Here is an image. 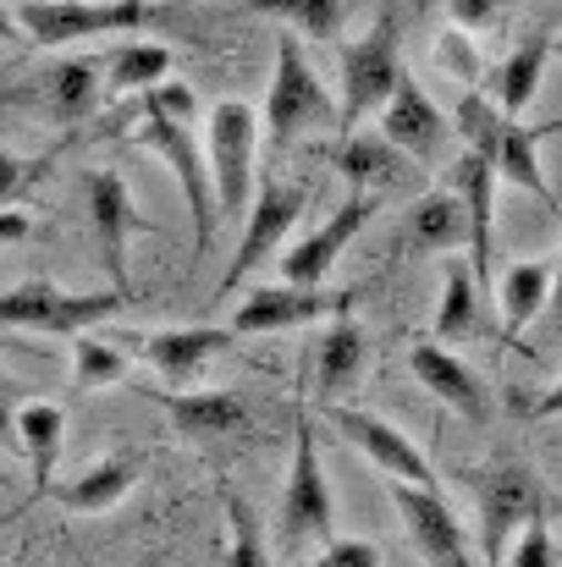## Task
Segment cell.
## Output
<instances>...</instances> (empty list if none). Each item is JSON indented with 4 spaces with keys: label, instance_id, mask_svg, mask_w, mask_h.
I'll use <instances>...</instances> for the list:
<instances>
[{
    "label": "cell",
    "instance_id": "obj_49",
    "mask_svg": "<svg viewBox=\"0 0 562 567\" xmlns=\"http://www.w3.org/2000/svg\"><path fill=\"white\" fill-rule=\"evenodd\" d=\"M558 55H562V33H558Z\"/></svg>",
    "mask_w": 562,
    "mask_h": 567
},
{
    "label": "cell",
    "instance_id": "obj_36",
    "mask_svg": "<svg viewBox=\"0 0 562 567\" xmlns=\"http://www.w3.org/2000/svg\"><path fill=\"white\" fill-rule=\"evenodd\" d=\"M139 111H144V116H177V122H193V89H187V83H161V89L139 94Z\"/></svg>",
    "mask_w": 562,
    "mask_h": 567
},
{
    "label": "cell",
    "instance_id": "obj_24",
    "mask_svg": "<svg viewBox=\"0 0 562 567\" xmlns=\"http://www.w3.org/2000/svg\"><path fill=\"white\" fill-rule=\"evenodd\" d=\"M546 292H552V270L541 259H524V265H508L502 270L497 298H502V315H508V337H519L546 309Z\"/></svg>",
    "mask_w": 562,
    "mask_h": 567
},
{
    "label": "cell",
    "instance_id": "obj_15",
    "mask_svg": "<svg viewBox=\"0 0 562 567\" xmlns=\"http://www.w3.org/2000/svg\"><path fill=\"white\" fill-rule=\"evenodd\" d=\"M452 188H458V204L469 215V270H474V287L491 292L497 276H491V204H497V172L480 161V155H458L452 166Z\"/></svg>",
    "mask_w": 562,
    "mask_h": 567
},
{
    "label": "cell",
    "instance_id": "obj_42",
    "mask_svg": "<svg viewBox=\"0 0 562 567\" xmlns=\"http://www.w3.org/2000/svg\"><path fill=\"white\" fill-rule=\"evenodd\" d=\"M535 413H541V419H562V385H552V391L535 402Z\"/></svg>",
    "mask_w": 562,
    "mask_h": 567
},
{
    "label": "cell",
    "instance_id": "obj_5",
    "mask_svg": "<svg viewBox=\"0 0 562 567\" xmlns=\"http://www.w3.org/2000/svg\"><path fill=\"white\" fill-rule=\"evenodd\" d=\"M150 17L155 6L144 0H22L17 6V28L39 50L100 39V33H127V28H144Z\"/></svg>",
    "mask_w": 562,
    "mask_h": 567
},
{
    "label": "cell",
    "instance_id": "obj_3",
    "mask_svg": "<svg viewBox=\"0 0 562 567\" xmlns=\"http://www.w3.org/2000/svg\"><path fill=\"white\" fill-rule=\"evenodd\" d=\"M331 122V100H326V83L315 78L304 44L287 33L276 44V72H270V89H265V144L282 155L298 144V133Z\"/></svg>",
    "mask_w": 562,
    "mask_h": 567
},
{
    "label": "cell",
    "instance_id": "obj_32",
    "mask_svg": "<svg viewBox=\"0 0 562 567\" xmlns=\"http://www.w3.org/2000/svg\"><path fill=\"white\" fill-rule=\"evenodd\" d=\"M221 567H276L270 551H265V535H259L254 507L237 491L226 496V557H221Z\"/></svg>",
    "mask_w": 562,
    "mask_h": 567
},
{
    "label": "cell",
    "instance_id": "obj_21",
    "mask_svg": "<svg viewBox=\"0 0 562 567\" xmlns=\"http://www.w3.org/2000/svg\"><path fill=\"white\" fill-rule=\"evenodd\" d=\"M365 359H370L365 326L348 320V315H337V326L326 331V342H320V353H315V385H320V396L348 391V385L359 380V370H365Z\"/></svg>",
    "mask_w": 562,
    "mask_h": 567
},
{
    "label": "cell",
    "instance_id": "obj_7",
    "mask_svg": "<svg viewBox=\"0 0 562 567\" xmlns=\"http://www.w3.org/2000/svg\"><path fill=\"white\" fill-rule=\"evenodd\" d=\"M304 209H309V188H304V183H270V188L254 193V204H248V215H243L237 254H232V265H226V276H221V287H215V298H232V292L287 243V231L298 226Z\"/></svg>",
    "mask_w": 562,
    "mask_h": 567
},
{
    "label": "cell",
    "instance_id": "obj_2",
    "mask_svg": "<svg viewBox=\"0 0 562 567\" xmlns=\"http://www.w3.org/2000/svg\"><path fill=\"white\" fill-rule=\"evenodd\" d=\"M254 144H259V111L248 100H215L204 122V161L215 183V215H248L254 204Z\"/></svg>",
    "mask_w": 562,
    "mask_h": 567
},
{
    "label": "cell",
    "instance_id": "obj_18",
    "mask_svg": "<svg viewBox=\"0 0 562 567\" xmlns=\"http://www.w3.org/2000/svg\"><path fill=\"white\" fill-rule=\"evenodd\" d=\"M408 370H413V380H419L430 396H441L447 408H458L469 424H486V419H491V408H486V385L474 380V370H469L458 353H447L441 342H413Z\"/></svg>",
    "mask_w": 562,
    "mask_h": 567
},
{
    "label": "cell",
    "instance_id": "obj_27",
    "mask_svg": "<svg viewBox=\"0 0 562 567\" xmlns=\"http://www.w3.org/2000/svg\"><path fill=\"white\" fill-rule=\"evenodd\" d=\"M337 166H343V177H348L359 193L365 188H391V183L402 177V155H397L386 138H359V133L343 138Z\"/></svg>",
    "mask_w": 562,
    "mask_h": 567
},
{
    "label": "cell",
    "instance_id": "obj_13",
    "mask_svg": "<svg viewBox=\"0 0 562 567\" xmlns=\"http://www.w3.org/2000/svg\"><path fill=\"white\" fill-rule=\"evenodd\" d=\"M370 209H375V198H365V193H354L315 237H304L298 248H287L282 254V281L287 287H326V276H331V265L343 259V248L354 243V231L370 220Z\"/></svg>",
    "mask_w": 562,
    "mask_h": 567
},
{
    "label": "cell",
    "instance_id": "obj_9",
    "mask_svg": "<svg viewBox=\"0 0 562 567\" xmlns=\"http://www.w3.org/2000/svg\"><path fill=\"white\" fill-rule=\"evenodd\" d=\"M354 309V292H326V287H287V281H270V287H254L237 315H232V337H265V331H298L309 320H326V315H348Z\"/></svg>",
    "mask_w": 562,
    "mask_h": 567
},
{
    "label": "cell",
    "instance_id": "obj_4",
    "mask_svg": "<svg viewBox=\"0 0 562 567\" xmlns=\"http://www.w3.org/2000/svg\"><path fill=\"white\" fill-rule=\"evenodd\" d=\"M127 298L116 287L105 292H61L55 281H22L0 292V326L6 331H44V337H83L89 326L111 320Z\"/></svg>",
    "mask_w": 562,
    "mask_h": 567
},
{
    "label": "cell",
    "instance_id": "obj_10",
    "mask_svg": "<svg viewBox=\"0 0 562 567\" xmlns=\"http://www.w3.org/2000/svg\"><path fill=\"white\" fill-rule=\"evenodd\" d=\"M391 502H397V518H402L413 551L430 567H474L469 540H463V529H458V518H452V507L441 502L436 485H402L397 480L391 485Z\"/></svg>",
    "mask_w": 562,
    "mask_h": 567
},
{
    "label": "cell",
    "instance_id": "obj_11",
    "mask_svg": "<svg viewBox=\"0 0 562 567\" xmlns=\"http://www.w3.org/2000/svg\"><path fill=\"white\" fill-rule=\"evenodd\" d=\"M83 193H89L94 237H100V254H105V276L127 298V243H133V231H144V215H139L133 193L116 172H83Z\"/></svg>",
    "mask_w": 562,
    "mask_h": 567
},
{
    "label": "cell",
    "instance_id": "obj_30",
    "mask_svg": "<svg viewBox=\"0 0 562 567\" xmlns=\"http://www.w3.org/2000/svg\"><path fill=\"white\" fill-rule=\"evenodd\" d=\"M474 303H480V287H474V270L463 259L447 265V281H441V309H436V342H463L474 331Z\"/></svg>",
    "mask_w": 562,
    "mask_h": 567
},
{
    "label": "cell",
    "instance_id": "obj_16",
    "mask_svg": "<svg viewBox=\"0 0 562 567\" xmlns=\"http://www.w3.org/2000/svg\"><path fill=\"white\" fill-rule=\"evenodd\" d=\"M441 133H447V122H441L436 100H430L413 78H402V83L391 89V100L380 105V138H386L397 155L430 161L436 144H441Z\"/></svg>",
    "mask_w": 562,
    "mask_h": 567
},
{
    "label": "cell",
    "instance_id": "obj_40",
    "mask_svg": "<svg viewBox=\"0 0 562 567\" xmlns=\"http://www.w3.org/2000/svg\"><path fill=\"white\" fill-rule=\"evenodd\" d=\"M0 446H17V385L0 370Z\"/></svg>",
    "mask_w": 562,
    "mask_h": 567
},
{
    "label": "cell",
    "instance_id": "obj_23",
    "mask_svg": "<svg viewBox=\"0 0 562 567\" xmlns=\"http://www.w3.org/2000/svg\"><path fill=\"white\" fill-rule=\"evenodd\" d=\"M408 237H413V248H436V254L469 248V215H463L458 193H425L408 209Z\"/></svg>",
    "mask_w": 562,
    "mask_h": 567
},
{
    "label": "cell",
    "instance_id": "obj_45",
    "mask_svg": "<svg viewBox=\"0 0 562 567\" xmlns=\"http://www.w3.org/2000/svg\"><path fill=\"white\" fill-rule=\"evenodd\" d=\"M17 518H22V507H6V513H0V524H17Z\"/></svg>",
    "mask_w": 562,
    "mask_h": 567
},
{
    "label": "cell",
    "instance_id": "obj_41",
    "mask_svg": "<svg viewBox=\"0 0 562 567\" xmlns=\"http://www.w3.org/2000/svg\"><path fill=\"white\" fill-rule=\"evenodd\" d=\"M28 237V215L22 209H0V243H22Z\"/></svg>",
    "mask_w": 562,
    "mask_h": 567
},
{
    "label": "cell",
    "instance_id": "obj_35",
    "mask_svg": "<svg viewBox=\"0 0 562 567\" xmlns=\"http://www.w3.org/2000/svg\"><path fill=\"white\" fill-rule=\"evenodd\" d=\"M558 535L546 529V518H535V524H524V535H519V546H513V557L508 567H558Z\"/></svg>",
    "mask_w": 562,
    "mask_h": 567
},
{
    "label": "cell",
    "instance_id": "obj_39",
    "mask_svg": "<svg viewBox=\"0 0 562 567\" xmlns=\"http://www.w3.org/2000/svg\"><path fill=\"white\" fill-rule=\"evenodd\" d=\"M502 11V0H452V22L458 28H491Z\"/></svg>",
    "mask_w": 562,
    "mask_h": 567
},
{
    "label": "cell",
    "instance_id": "obj_38",
    "mask_svg": "<svg viewBox=\"0 0 562 567\" xmlns=\"http://www.w3.org/2000/svg\"><path fill=\"white\" fill-rule=\"evenodd\" d=\"M315 567H380V546L375 540H337L320 551Z\"/></svg>",
    "mask_w": 562,
    "mask_h": 567
},
{
    "label": "cell",
    "instance_id": "obj_6",
    "mask_svg": "<svg viewBox=\"0 0 562 567\" xmlns=\"http://www.w3.org/2000/svg\"><path fill=\"white\" fill-rule=\"evenodd\" d=\"M139 138L172 166V177H177V188H183L187 209H193V259H204L210 254V243H215V183H210V161L198 155V144H193V127L177 122V116H144L139 111Z\"/></svg>",
    "mask_w": 562,
    "mask_h": 567
},
{
    "label": "cell",
    "instance_id": "obj_31",
    "mask_svg": "<svg viewBox=\"0 0 562 567\" xmlns=\"http://www.w3.org/2000/svg\"><path fill=\"white\" fill-rule=\"evenodd\" d=\"M243 6L248 11H270V17L293 22L309 39H337L343 17H348V0H243Z\"/></svg>",
    "mask_w": 562,
    "mask_h": 567
},
{
    "label": "cell",
    "instance_id": "obj_22",
    "mask_svg": "<svg viewBox=\"0 0 562 567\" xmlns=\"http://www.w3.org/2000/svg\"><path fill=\"white\" fill-rule=\"evenodd\" d=\"M133 485H139V463L122 457V452H111V457H100L89 474H78V480L61 491V507H67V513H111Z\"/></svg>",
    "mask_w": 562,
    "mask_h": 567
},
{
    "label": "cell",
    "instance_id": "obj_20",
    "mask_svg": "<svg viewBox=\"0 0 562 567\" xmlns=\"http://www.w3.org/2000/svg\"><path fill=\"white\" fill-rule=\"evenodd\" d=\"M17 441H22V452H28V463H33V496H44V491H50V474H55V463H61L67 413H61L55 402H28V408H17Z\"/></svg>",
    "mask_w": 562,
    "mask_h": 567
},
{
    "label": "cell",
    "instance_id": "obj_33",
    "mask_svg": "<svg viewBox=\"0 0 562 567\" xmlns=\"http://www.w3.org/2000/svg\"><path fill=\"white\" fill-rule=\"evenodd\" d=\"M72 380H78V391H100V385H116V380H127V359H122V348L116 342H105V337H78V348H72Z\"/></svg>",
    "mask_w": 562,
    "mask_h": 567
},
{
    "label": "cell",
    "instance_id": "obj_46",
    "mask_svg": "<svg viewBox=\"0 0 562 567\" xmlns=\"http://www.w3.org/2000/svg\"><path fill=\"white\" fill-rule=\"evenodd\" d=\"M161 563H166V557H144V563H139V567H161Z\"/></svg>",
    "mask_w": 562,
    "mask_h": 567
},
{
    "label": "cell",
    "instance_id": "obj_17",
    "mask_svg": "<svg viewBox=\"0 0 562 567\" xmlns=\"http://www.w3.org/2000/svg\"><path fill=\"white\" fill-rule=\"evenodd\" d=\"M541 518V496H535V480L524 468H497L480 491V529H486V557L502 563V546L513 540L519 524H535Z\"/></svg>",
    "mask_w": 562,
    "mask_h": 567
},
{
    "label": "cell",
    "instance_id": "obj_43",
    "mask_svg": "<svg viewBox=\"0 0 562 567\" xmlns=\"http://www.w3.org/2000/svg\"><path fill=\"white\" fill-rule=\"evenodd\" d=\"M552 315L562 320V248H558V265H552Z\"/></svg>",
    "mask_w": 562,
    "mask_h": 567
},
{
    "label": "cell",
    "instance_id": "obj_47",
    "mask_svg": "<svg viewBox=\"0 0 562 567\" xmlns=\"http://www.w3.org/2000/svg\"><path fill=\"white\" fill-rule=\"evenodd\" d=\"M6 100H22V94H11V89H0V105H6Z\"/></svg>",
    "mask_w": 562,
    "mask_h": 567
},
{
    "label": "cell",
    "instance_id": "obj_19",
    "mask_svg": "<svg viewBox=\"0 0 562 567\" xmlns=\"http://www.w3.org/2000/svg\"><path fill=\"white\" fill-rule=\"evenodd\" d=\"M187 441H232L248 435V402L237 391H161L155 396Z\"/></svg>",
    "mask_w": 562,
    "mask_h": 567
},
{
    "label": "cell",
    "instance_id": "obj_34",
    "mask_svg": "<svg viewBox=\"0 0 562 567\" xmlns=\"http://www.w3.org/2000/svg\"><path fill=\"white\" fill-rule=\"evenodd\" d=\"M55 166V155H39V161H22V155H11V150H0V209H17L33 183L44 177Z\"/></svg>",
    "mask_w": 562,
    "mask_h": 567
},
{
    "label": "cell",
    "instance_id": "obj_37",
    "mask_svg": "<svg viewBox=\"0 0 562 567\" xmlns=\"http://www.w3.org/2000/svg\"><path fill=\"white\" fill-rule=\"evenodd\" d=\"M436 61H441L452 78H474V72H480V61H474V44L463 39V28H447V33L436 39Z\"/></svg>",
    "mask_w": 562,
    "mask_h": 567
},
{
    "label": "cell",
    "instance_id": "obj_48",
    "mask_svg": "<svg viewBox=\"0 0 562 567\" xmlns=\"http://www.w3.org/2000/svg\"><path fill=\"white\" fill-rule=\"evenodd\" d=\"M6 485H11V480H6V468H0V491H6Z\"/></svg>",
    "mask_w": 562,
    "mask_h": 567
},
{
    "label": "cell",
    "instance_id": "obj_44",
    "mask_svg": "<svg viewBox=\"0 0 562 567\" xmlns=\"http://www.w3.org/2000/svg\"><path fill=\"white\" fill-rule=\"evenodd\" d=\"M17 33H22V28H17V17H11V11H0V44H11Z\"/></svg>",
    "mask_w": 562,
    "mask_h": 567
},
{
    "label": "cell",
    "instance_id": "obj_12",
    "mask_svg": "<svg viewBox=\"0 0 562 567\" xmlns=\"http://www.w3.org/2000/svg\"><path fill=\"white\" fill-rule=\"evenodd\" d=\"M331 424H337V435H343L348 446H359L375 468H386L391 480H402V485H436L425 452H419L402 430H391L386 419H375L365 408H331Z\"/></svg>",
    "mask_w": 562,
    "mask_h": 567
},
{
    "label": "cell",
    "instance_id": "obj_8",
    "mask_svg": "<svg viewBox=\"0 0 562 567\" xmlns=\"http://www.w3.org/2000/svg\"><path fill=\"white\" fill-rule=\"evenodd\" d=\"M402 83V61H397V17L380 11L365 39L343 44V127L365 122L391 100V89Z\"/></svg>",
    "mask_w": 562,
    "mask_h": 567
},
{
    "label": "cell",
    "instance_id": "obj_25",
    "mask_svg": "<svg viewBox=\"0 0 562 567\" xmlns=\"http://www.w3.org/2000/svg\"><path fill=\"white\" fill-rule=\"evenodd\" d=\"M166 72H172V50L166 44H122L116 55H111V66H105V94H150V89H161L166 83Z\"/></svg>",
    "mask_w": 562,
    "mask_h": 567
},
{
    "label": "cell",
    "instance_id": "obj_29",
    "mask_svg": "<svg viewBox=\"0 0 562 567\" xmlns=\"http://www.w3.org/2000/svg\"><path fill=\"white\" fill-rule=\"evenodd\" d=\"M535 138H541V133H530V127H519V122H502L497 150H491V172L524 193H546L541 161H535Z\"/></svg>",
    "mask_w": 562,
    "mask_h": 567
},
{
    "label": "cell",
    "instance_id": "obj_1",
    "mask_svg": "<svg viewBox=\"0 0 562 567\" xmlns=\"http://www.w3.org/2000/svg\"><path fill=\"white\" fill-rule=\"evenodd\" d=\"M337 507H331V480L320 468V446H315V419L298 402L293 413V468L282 485V551H298L309 540H331Z\"/></svg>",
    "mask_w": 562,
    "mask_h": 567
},
{
    "label": "cell",
    "instance_id": "obj_14",
    "mask_svg": "<svg viewBox=\"0 0 562 567\" xmlns=\"http://www.w3.org/2000/svg\"><path fill=\"white\" fill-rule=\"evenodd\" d=\"M232 342H237L232 326H183V331H150V337H139V353H144V364L166 380L172 391H187L198 380V370L221 348H232Z\"/></svg>",
    "mask_w": 562,
    "mask_h": 567
},
{
    "label": "cell",
    "instance_id": "obj_26",
    "mask_svg": "<svg viewBox=\"0 0 562 567\" xmlns=\"http://www.w3.org/2000/svg\"><path fill=\"white\" fill-rule=\"evenodd\" d=\"M546 55H552V44H546V33H530L508 61H502V72H497V89H502V116L513 122L530 100H535V83H541V72H546Z\"/></svg>",
    "mask_w": 562,
    "mask_h": 567
},
{
    "label": "cell",
    "instance_id": "obj_28",
    "mask_svg": "<svg viewBox=\"0 0 562 567\" xmlns=\"http://www.w3.org/2000/svg\"><path fill=\"white\" fill-rule=\"evenodd\" d=\"M94 105H100V72H94V61H61L50 72V116L61 127H78Z\"/></svg>",
    "mask_w": 562,
    "mask_h": 567
}]
</instances>
